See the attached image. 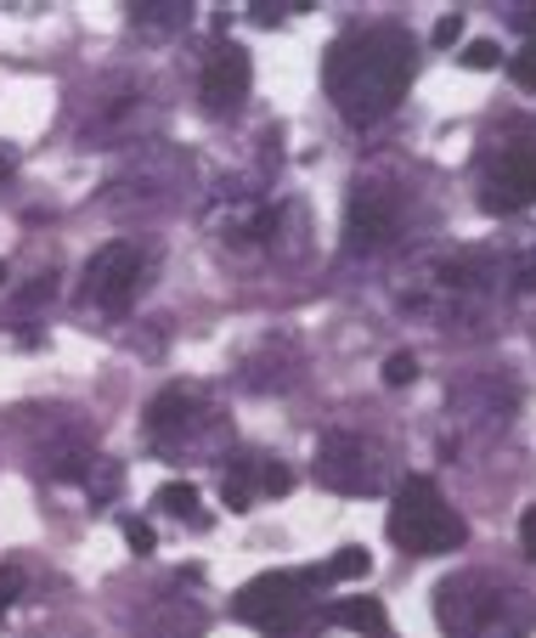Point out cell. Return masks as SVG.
<instances>
[{
  "label": "cell",
  "instance_id": "cell-11",
  "mask_svg": "<svg viewBox=\"0 0 536 638\" xmlns=\"http://www.w3.org/2000/svg\"><path fill=\"white\" fill-rule=\"evenodd\" d=\"M317 480L339 498H378L389 486V453L384 440L362 435V429H328L317 440V458H311Z\"/></svg>",
  "mask_w": 536,
  "mask_h": 638
},
{
  "label": "cell",
  "instance_id": "cell-22",
  "mask_svg": "<svg viewBox=\"0 0 536 638\" xmlns=\"http://www.w3.org/2000/svg\"><path fill=\"white\" fill-rule=\"evenodd\" d=\"M45 300H57V272H40V277H34V283L18 294V311L29 317V311H40Z\"/></svg>",
  "mask_w": 536,
  "mask_h": 638
},
{
  "label": "cell",
  "instance_id": "cell-4",
  "mask_svg": "<svg viewBox=\"0 0 536 638\" xmlns=\"http://www.w3.org/2000/svg\"><path fill=\"white\" fill-rule=\"evenodd\" d=\"M141 440L164 464H221L232 458V413L204 384H164L141 413Z\"/></svg>",
  "mask_w": 536,
  "mask_h": 638
},
{
  "label": "cell",
  "instance_id": "cell-7",
  "mask_svg": "<svg viewBox=\"0 0 536 638\" xmlns=\"http://www.w3.org/2000/svg\"><path fill=\"white\" fill-rule=\"evenodd\" d=\"M186 176H192V159L181 153V147H170V141H141L136 153L108 176L103 210H114V215H125V221L164 215L170 204H181Z\"/></svg>",
  "mask_w": 536,
  "mask_h": 638
},
{
  "label": "cell",
  "instance_id": "cell-23",
  "mask_svg": "<svg viewBox=\"0 0 536 638\" xmlns=\"http://www.w3.org/2000/svg\"><path fill=\"white\" fill-rule=\"evenodd\" d=\"M23 599V571L18 565H0V627H7V610Z\"/></svg>",
  "mask_w": 536,
  "mask_h": 638
},
{
  "label": "cell",
  "instance_id": "cell-24",
  "mask_svg": "<svg viewBox=\"0 0 536 638\" xmlns=\"http://www.w3.org/2000/svg\"><path fill=\"white\" fill-rule=\"evenodd\" d=\"M503 52H497V40H469L463 45V68H497Z\"/></svg>",
  "mask_w": 536,
  "mask_h": 638
},
{
  "label": "cell",
  "instance_id": "cell-17",
  "mask_svg": "<svg viewBox=\"0 0 536 638\" xmlns=\"http://www.w3.org/2000/svg\"><path fill=\"white\" fill-rule=\"evenodd\" d=\"M192 23V7L186 0H141V7H130V29L148 34V40H170Z\"/></svg>",
  "mask_w": 536,
  "mask_h": 638
},
{
  "label": "cell",
  "instance_id": "cell-1",
  "mask_svg": "<svg viewBox=\"0 0 536 638\" xmlns=\"http://www.w3.org/2000/svg\"><path fill=\"white\" fill-rule=\"evenodd\" d=\"M412 74H418V52H412V34L401 23H356V29L339 34L322 57L328 103L351 125L389 119L401 108V96L412 91Z\"/></svg>",
  "mask_w": 536,
  "mask_h": 638
},
{
  "label": "cell",
  "instance_id": "cell-21",
  "mask_svg": "<svg viewBox=\"0 0 536 638\" xmlns=\"http://www.w3.org/2000/svg\"><path fill=\"white\" fill-rule=\"evenodd\" d=\"M119 480H125V475H119V464L96 453V464L85 469V486H90V498H96V503H108V498L119 492Z\"/></svg>",
  "mask_w": 536,
  "mask_h": 638
},
{
  "label": "cell",
  "instance_id": "cell-9",
  "mask_svg": "<svg viewBox=\"0 0 536 638\" xmlns=\"http://www.w3.org/2000/svg\"><path fill=\"white\" fill-rule=\"evenodd\" d=\"M159 96L148 79H136V74H108L103 85L90 91V108L79 119V147H141V141H153L159 130Z\"/></svg>",
  "mask_w": 536,
  "mask_h": 638
},
{
  "label": "cell",
  "instance_id": "cell-20",
  "mask_svg": "<svg viewBox=\"0 0 536 638\" xmlns=\"http://www.w3.org/2000/svg\"><path fill=\"white\" fill-rule=\"evenodd\" d=\"M373 571V560H367V549H339L328 565H317V576H322V587H333V582H356V576H367Z\"/></svg>",
  "mask_w": 536,
  "mask_h": 638
},
{
  "label": "cell",
  "instance_id": "cell-2",
  "mask_svg": "<svg viewBox=\"0 0 536 638\" xmlns=\"http://www.w3.org/2000/svg\"><path fill=\"white\" fill-rule=\"evenodd\" d=\"M508 288V266L485 249H435L418 255L396 277L401 311L424 317L429 328L458 333V328H485L497 317V300Z\"/></svg>",
  "mask_w": 536,
  "mask_h": 638
},
{
  "label": "cell",
  "instance_id": "cell-32",
  "mask_svg": "<svg viewBox=\"0 0 536 638\" xmlns=\"http://www.w3.org/2000/svg\"><path fill=\"white\" fill-rule=\"evenodd\" d=\"M29 638H68V632H29Z\"/></svg>",
  "mask_w": 536,
  "mask_h": 638
},
{
  "label": "cell",
  "instance_id": "cell-31",
  "mask_svg": "<svg viewBox=\"0 0 536 638\" xmlns=\"http://www.w3.org/2000/svg\"><path fill=\"white\" fill-rule=\"evenodd\" d=\"M514 29H519V34H530V40H536V12H514Z\"/></svg>",
  "mask_w": 536,
  "mask_h": 638
},
{
  "label": "cell",
  "instance_id": "cell-8",
  "mask_svg": "<svg viewBox=\"0 0 536 638\" xmlns=\"http://www.w3.org/2000/svg\"><path fill=\"white\" fill-rule=\"evenodd\" d=\"M389 543L401 554L435 560L469 543V520L458 514V503H447V492L429 475H407L396 486V503H389Z\"/></svg>",
  "mask_w": 536,
  "mask_h": 638
},
{
  "label": "cell",
  "instance_id": "cell-10",
  "mask_svg": "<svg viewBox=\"0 0 536 638\" xmlns=\"http://www.w3.org/2000/svg\"><path fill=\"white\" fill-rule=\"evenodd\" d=\"M480 204L492 215H514L536 204V125H503L480 153Z\"/></svg>",
  "mask_w": 536,
  "mask_h": 638
},
{
  "label": "cell",
  "instance_id": "cell-15",
  "mask_svg": "<svg viewBox=\"0 0 536 638\" xmlns=\"http://www.w3.org/2000/svg\"><path fill=\"white\" fill-rule=\"evenodd\" d=\"M288 486H294V475L277 458H232V469L221 475V498L232 509H255L260 498H282Z\"/></svg>",
  "mask_w": 536,
  "mask_h": 638
},
{
  "label": "cell",
  "instance_id": "cell-27",
  "mask_svg": "<svg viewBox=\"0 0 536 638\" xmlns=\"http://www.w3.org/2000/svg\"><path fill=\"white\" fill-rule=\"evenodd\" d=\"M508 74H514V85H525V91H536V45H525V52L508 63Z\"/></svg>",
  "mask_w": 536,
  "mask_h": 638
},
{
  "label": "cell",
  "instance_id": "cell-30",
  "mask_svg": "<svg viewBox=\"0 0 536 638\" xmlns=\"http://www.w3.org/2000/svg\"><path fill=\"white\" fill-rule=\"evenodd\" d=\"M18 170V147H7V141H0V181H7Z\"/></svg>",
  "mask_w": 536,
  "mask_h": 638
},
{
  "label": "cell",
  "instance_id": "cell-33",
  "mask_svg": "<svg viewBox=\"0 0 536 638\" xmlns=\"http://www.w3.org/2000/svg\"><path fill=\"white\" fill-rule=\"evenodd\" d=\"M0 283H7V266H0Z\"/></svg>",
  "mask_w": 536,
  "mask_h": 638
},
{
  "label": "cell",
  "instance_id": "cell-12",
  "mask_svg": "<svg viewBox=\"0 0 536 638\" xmlns=\"http://www.w3.org/2000/svg\"><path fill=\"white\" fill-rule=\"evenodd\" d=\"M153 283V255L130 237H114L103 243L90 260H85V283H79V306L85 311H103V317H125L141 288Z\"/></svg>",
  "mask_w": 536,
  "mask_h": 638
},
{
  "label": "cell",
  "instance_id": "cell-6",
  "mask_svg": "<svg viewBox=\"0 0 536 638\" xmlns=\"http://www.w3.org/2000/svg\"><path fill=\"white\" fill-rule=\"evenodd\" d=\"M322 576L311 571H266L249 587H237L232 616L260 627L266 638H317L322 632Z\"/></svg>",
  "mask_w": 536,
  "mask_h": 638
},
{
  "label": "cell",
  "instance_id": "cell-13",
  "mask_svg": "<svg viewBox=\"0 0 536 638\" xmlns=\"http://www.w3.org/2000/svg\"><path fill=\"white\" fill-rule=\"evenodd\" d=\"M249 91H255L249 52H243L237 40H215L210 52H204V68H199V103H204V114L232 119L243 103H249Z\"/></svg>",
  "mask_w": 536,
  "mask_h": 638
},
{
  "label": "cell",
  "instance_id": "cell-5",
  "mask_svg": "<svg viewBox=\"0 0 536 638\" xmlns=\"http://www.w3.org/2000/svg\"><path fill=\"white\" fill-rule=\"evenodd\" d=\"M435 621L447 638H530L536 599L503 571H458L435 587Z\"/></svg>",
  "mask_w": 536,
  "mask_h": 638
},
{
  "label": "cell",
  "instance_id": "cell-3",
  "mask_svg": "<svg viewBox=\"0 0 536 638\" xmlns=\"http://www.w3.org/2000/svg\"><path fill=\"white\" fill-rule=\"evenodd\" d=\"M429 221H435V210H429L424 181L396 176V170H362L351 181V199H345V255L378 260L389 249H401Z\"/></svg>",
  "mask_w": 536,
  "mask_h": 638
},
{
  "label": "cell",
  "instance_id": "cell-28",
  "mask_svg": "<svg viewBox=\"0 0 536 638\" xmlns=\"http://www.w3.org/2000/svg\"><path fill=\"white\" fill-rule=\"evenodd\" d=\"M458 40H463V12H447L435 23V45H458Z\"/></svg>",
  "mask_w": 536,
  "mask_h": 638
},
{
  "label": "cell",
  "instance_id": "cell-14",
  "mask_svg": "<svg viewBox=\"0 0 536 638\" xmlns=\"http://www.w3.org/2000/svg\"><path fill=\"white\" fill-rule=\"evenodd\" d=\"M514 384L503 379H469V384H452V418L463 429H480V435H497L514 424Z\"/></svg>",
  "mask_w": 536,
  "mask_h": 638
},
{
  "label": "cell",
  "instance_id": "cell-18",
  "mask_svg": "<svg viewBox=\"0 0 536 638\" xmlns=\"http://www.w3.org/2000/svg\"><path fill=\"white\" fill-rule=\"evenodd\" d=\"M204 605H192V599H164L153 616H148V632L153 638H199L204 632Z\"/></svg>",
  "mask_w": 536,
  "mask_h": 638
},
{
  "label": "cell",
  "instance_id": "cell-26",
  "mask_svg": "<svg viewBox=\"0 0 536 638\" xmlns=\"http://www.w3.org/2000/svg\"><path fill=\"white\" fill-rule=\"evenodd\" d=\"M125 543H130V554H153V543H159V536H153V525L148 520H125Z\"/></svg>",
  "mask_w": 536,
  "mask_h": 638
},
{
  "label": "cell",
  "instance_id": "cell-29",
  "mask_svg": "<svg viewBox=\"0 0 536 638\" xmlns=\"http://www.w3.org/2000/svg\"><path fill=\"white\" fill-rule=\"evenodd\" d=\"M519 549H525V560L536 565V503H530L525 520H519Z\"/></svg>",
  "mask_w": 536,
  "mask_h": 638
},
{
  "label": "cell",
  "instance_id": "cell-16",
  "mask_svg": "<svg viewBox=\"0 0 536 638\" xmlns=\"http://www.w3.org/2000/svg\"><path fill=\"white\" fill-rule=\"evenodd\" d=\"M322 621H333V627H351V632H362V638H389L384 605H378V599H367V594L322 605Z\"/></svg>",
  "mask_w": 536,
  "mask_h": 638
},
{
  "label": "cell",
  "instance_id": "cell-19",
  "mask_svg": "<svg viewBox=\"0 0 536 638\" xmlns=\"http://www.w3.org/2000/svg\"><path fill=\"white\" fill-rule=\"evenodd\" d=\"M159 509H164L170 520L192 525V531H210V509H204V498H199V486H186V480L159 486Z\"/></svg>",
  "mask_w": 536,
  "mask_h": 638
},
{
  "label": "cell",
  "instance_id": "cell-25",
  "mask_svg": "<svg viewBox=\"0 0 536 638\" xmlns=\"http://www.w3.org/2000/svg\"><path fill=\"white\" fill-rule=\"evenodd\" d=\"M412 379H418V357H412V351H396V357L384 362V384L401 390V384H412Z\"/></svg>",
  "mask_w": 536,
  "mask_h": 638
}]
</instances>
